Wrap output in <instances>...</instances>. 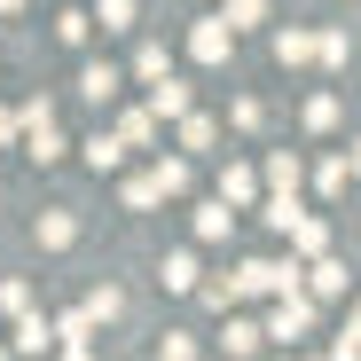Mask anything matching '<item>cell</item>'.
<instances>
[{
  "instance_id": "obj_1",
  "label": "cell",
  "mask_w": 361,
  "mask_h": 361,
  "mask_svg": "<svg viewBox=\"0 0 361 361\" xmlns=\"http://www.w3.org/2000/svg\"><path fill=\"white\" fill-rule=\"evenodd\" d=\"M47 338H55V330H47V322H39V314H24V322H16V345H24V353H39V345H47Z\"/></svg>"
}]
</instances>
